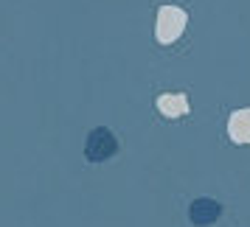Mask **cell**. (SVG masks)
I'll list each match as a JSON object with an SVG mask.
<instances>
[{"label": "cell", "instance_id": "6da1fadb", "mask_svg": "<svg viewBox=\"0 0 250 227\" xmlns=\"http://www.w3.org/2000/svg\"><path fill=\"white\" fill-rule=\"evenodd\" d=\"M188 23V14L180 6H160L158 9V23H155V37L160 45H171L177 42L183 34V28Z\"/></svg>", "mask_w": 250, "mask_h": 227}, {"label": "cell", "instance_id": "7a4b0ae2", "mask_svg": "<svg viewBox=\"0 0 250 227\" xmlns=\"http://www.w3.org/2000/svg\"><path fill=\"white\" fill-rule=\"evenodd\" d=\"M115 151H118V140H115V135L110 132V129L99 126V129H93L90 135H87V143H84V154H87V160H90V163H102V160H110Z\"/></svg>", "mask_w": 250, "mask_h": 227}, {"label": "cell", "instance_id": "3957f363", "mask_svg": "<svg viewBox=\"0 0 250 227\" xmlns=\"http://www.w3.org/2000/svg\"><path fill=\"white\" fill-rule=\"evenodd\" d=\"M219 216H222V205L216 202V199H197V202H191V208H188V219H191L194 227L214 225Z\"/></svg>", "mask_w": 250, "mask_h": 227}, {"label": "cell", "instance_id": "277c9868", "mask_svg": "<svg viewBox=\"0 0 250 227\" xmlns=\"http://www.w3.org/2000/svg\"><path fill=\"white\" fill-rule=\"evenodd\" d=\"M228 135H230V140L239 143V146L250 143V110H236V113L230 115V121H228Z\"/></svg>", "mask_w": 250, "mask_h": 227}, {"label": "cell", "instance_id": "5b68a950", "mask_svg": "<svg viewBox=\"0 0 250 227\" xmlns=\"http://www.w3.org/2000/svg\"><path fill=\"white\" fill-rule=\"evenodd\" d=\"M158 110H160V115H166V118H183L191 107H188V98H186L183 93H163L158 98Z\"/></svg>", "mask_w": 250, "mask_h": 227}]
</instances>
